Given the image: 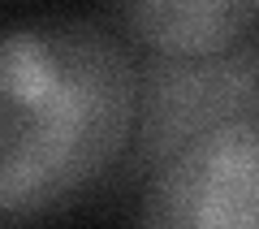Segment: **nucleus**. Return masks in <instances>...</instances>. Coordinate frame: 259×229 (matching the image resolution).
<instances>
[{"instance_id":"obj_3","label":"nucleus","mask_w":259,"mask_h":229,"mask_svg":"<svg viewBox=\"0 0 259 229\" xmlns=\"http://www.w3.org/2000/svg\"><path fill=\"white\" fill-rule=\"evenodd\" d=\"M147 225L255 229L259 225V117H238L186 138L143 177Z\"/></svg>"},{"instance_id":"obj_1","label":"nucleus","mask_w":259,"mask_h":229,"mask_svg":"<svg viewBox=\"0 0 259 229\" xmlns=\"http://www.w3.org/2000/svg\"><path fill=\"white\" fill-rule=\"evenodd\" d=\"M139 61L100 22L0 30V220L78 203L134 143Z\"/></svg>"},{"instance_id":"obj_4","label":"nucleus","mask_w":259,"mask_h":229,"mask_svg":"<svg viewBox=\"0 0 259 229\" xmlns=\"http://www.w3.org/2000/svg\"><path fill=\"white\" fill-rule=\"evenodd\" d=\"M121 30L143 52L207 56L259 35V0H112Z\"/></svg>"},{"instance_id":"obj_2","label":"nucleus","mask_w":259,"mask_h":229,"mask_svg":"<svg viewBox=\"0 0 259 229\" xmlns=\"http://www.w3.org/2000/svg\"><path fill=\"white\" fill-rule=\"evenodd\" d=\"M238 117H259V35L207 56L147 52L139 61V121L125 156L130 173L143 182L186 138Z\"/></svg>"}]
</instances>
